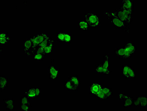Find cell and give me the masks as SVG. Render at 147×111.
<instances>
[{"instance_id": "4316f807", "label": "cell", "mask_w": 147, "mask_h": 111, "mask_svg": "<svg viewBox=\"0 0 147 111\" xmlns=\"http://www.w3.org/2000/svg\"><path fill=\"white\" fill-rule=\"evenodd\" d=\"M72 36L71 33L64 32V42L65 44H70L71 42Z\"/></svg>"}, {"instance_id": "e575fe53", "label": "cell", "mask_w": 147, "mask_h": 111, "mask_svg": "<svg viewBox=\"0 0 147 111\" xmlns=\"http://www.w3.org/2000/svg\"><path fill=\"white\" fill-rule=\"evenodd\" d=\"M34 89L37 98L39 97L42 95V89L38 86H34Z\"/></svg>"}, {"instance_id": "30bf717a", "label": "cell", "mask_w": 147, "mask_h": 111, "mask_svg": "<svg viewBox=\"0 0 147 111\" xmlns=\"http://www.w3.org/2000/svg\"><path fill=\"white\" fill-rule=\"evenodd\" d=\"M24 95L27 97L31 101H34L37 99L34 86H31L27 89L24 93Z\"/></svg>"}, {"instance_id": "83f0119b", "label": "cell", "mask_w": 147, "mask_h": 111, "mask_svg": "<svg viewBox=\"0 0 147 111\" xmlns=\"http://www.w3.org/2000/svg\"><path fill=\"white\" fill-rule=\"evenodd\" d=\"M20 104L28 105L32 106V105L31 103V100L27 97L24 96L20 98Z\"/></svg>"}, {"instance_id": "4dcf8cb0", "label": "cell", "mask_w": 147, "mask_h": 111, "mask_svg": "<svg viewBox=\"0 0 147 111\" xmlns=\"http://www.w3.org/2000/svg\"><path fill=\"white\" fill-rule=\"evenodd\" d=\"M53 39L51 38V37H50V36L49 35L48 37L46 39H45L44 40L43 42L40 44L39 46L45 48L51 42Z\"/></svg>"}, {"instance_id": "6da1fadb", "label": "cell", "mask_w": 147, "mask_h": 111, "mask_svg": "<svg viewBox=\"0 0 147 111\" xmlns=\"http://www.w3.org/2000/svg\"><path fill=\"white\" fill-rule=\"evenodd\" d=\"M104 15L107 16V20L115 28L118 29L125 30L128 34L130 33V28L127 26V24L115 16L113 12H105Z\"/></svg>"}, {"instance_id": "4fadbf2b", "label": "cell", "mask_w": 147, "mask_h": 111, "mask_svg": "<svg viewBox=\"0 0 147 111\" xmlns=\"http://www.w3.org/2000/svg\"><path fill=\"white\" fill-rule=\"evenodd\" d=\"M119 9L123 12L125 16L126 17L128 22V24H131L132 22L133 19V13L134 10L126 9L120 7Z\"/></svg>"}, {"instance_id": "f1b7e54d", "label": "cell", "mask_w": 147, "mask_h": 111, "mask_svg": "<svg viewBox=\"0 0 147 111\" xmlns=\"http://www.w3.org/2000/svg\"><path fill=\"white\" fill-rule=\"evenodd\" d=\"M141 104V95H136L135 97L133 98V106L134 107H140Z\"/></svg>"}, {"instance_id": "836d02e7", "label": "cell", "mask_w": 147, "mask_h": 111, "mask_svg": "<svg viewBox=\"0 0 147 111\" xmlns=\"http://www.w3.org/2000/svg\"><path fill=\"white\" fill-rule=\"evenodd\" d=\"M129 95L123 92H119L118 94V100L123 101L129 96Z\"/></svg>"}, {"instance_id": "f546056e", "label": "cell", "mask_w": 147, "mask_h": 111, "mask_svg": "<svg viewBox=\"0 0 147 111\" xmlns=\"http://www.w3.org/2000/svg\"><path fill=\"white\" fill-rule=\"evenodd\" d=\"M64 32L63 31H60L57 32L56 39L58 42H64Z\"/></svg>"}, {"instance_id": "3957f363", "label": "cell", "mask_w": 147, "mask_h": 111, "mask_svg": "<svg viewBox=\"0 0 147 111\" xmlns=\"http://www.w3.org/2000/svg\"><path fill=\"white\" fill-rule=\"evenodd\" d=\"M48 36L49 35H48L47 33L42 32L36 33L34 35L29 37L31 40L33 45L32 50V56L34 55L37 48L43 42L45 39L48 37Z\"/></svg>"}, {"instance_id": "8fae6325", "label": "cell", "mask_w": 147, "mask_h": 111, "mask_svg": "<svg viewBox=\"0 0 147 111\" xmlns=\"http://www.w3.org/2000/svg\"><path fill=\"white\" fill-rule=\"evenodd\" d=\"M68 79L70 80L75 87L78 89L80 88L81 86V81L80 77L76 74H72L68 77Z\"/></svg>"}, {"instance_id": "d6a6232c", "label": "cell", "mask_w": 147, "mask_h": 111, "mask_svg": "<svg viewBox=\"0 0 147 111\" xmlns=\"http://www.w3.org/2000/svg\"><path fill=\"white\" fill-rule=\"evenodd\" d=\"M147 96L145 95H141V104L140 107L146 108L147 107Z\"/></svg>"}, {"instance_id": "e0dca14e", "label": "cell", "mask_w": 147, "mask_h": 111, "mask_svg": "<svg viewBox=\"0 0 147 111\" xmlns=\"http://www.w3.org/2000/svg\"><path fill=\"white\" fill-rule=\"evenodd\" d=\"M64 89L70 92H77L78 89L76 88L68 79L66 80L64 85Z\"/></svg>"}, {"instance_id": "1f68e13d", "label": "cell", "mask_w": 147, "mask_h": 111, "mask_svg": "<svg viewBox=\"0 0 147 111\" xmlns=\"http://www.w3.org/2000/svg\"><path fill=\"white\" fill-rule=\"evenodd\" d=\"M95 96L98 100L100 101L105 100V94L103 92L102 89L96 95H95Z\"/></svg>"}, {"instance_id": "ffe728a7", "label": "cell", "mask_w": 147, "mask_h": 111, "mask_svg": "<svg viewBox=\"0 0 147 111\" xmlns=\"http://www.w3.org/2000/svg\"><path fill=\"white\" fill-rule=\"evenodd\" d=\"M123 101L124 108H130L133 106V98L129 95Z\"/></svg>"}, {"instance_id": "5b68a950", "label": "cell", "mask_w": 147, "mask_h": 111, "mask_svg": "<svg viewBox=\"0 0 147 111\" xmlns=\"http://www.w3.org/2000/svg\"><path fill=\"white\" fill-rule=\"evenodd\" d=\"M24 53L26 56H32V43L30 38L24 39Z\"/></svg>"}, {"instance_id": "7402d4cb", "label": "cell", "mask_w": 147, "mask_h": 111, "mask_svg": "<svg viewBox=\"0 0 147 111\" xmlns=\"http://www.w3.org/2000/svg\"><path fill=\"white\" fill-rule=\"evenodd\" d=\"M125 52V51L123 47H119L115 50L114 53L116 56L118 57L119 59H124Z\"/></svg>"}, {"instance_id": "8992f818", "label": "cell", "mask_w": 147, "mask_h": 111, "mask_svg": "<svg viewBox=\"0 0 147 111\" xmlns=\"http://www.w3.org/2000/svg\"><path fill=\"white\" fill-rule=\"evenodd\" d=\"M6 110L8 111H15V99L14 97H8L3 100Z\"/></svg>"}, {"instance_id": "44dd1931", "label": "cell", "mask_w": 147, "mask_h": 111, "mask_svg": "<svg viewBox=\"0 0 147 111\" xmlns=\"http://www.w3.org/2000/svg\"><path fill=\"white\" fill-rule=\"evenodd\" d=\"M136 79V73L133 67L129 65L127 79L129 80H135Z\"/></svg>"}, {"instance_id": "ac0fdd59", "label": "cell", "mask_w": 147, "mask_h": 111, "mask_svg": "<svg viewBox=\"0 0 147 111\" xmlns=\"http://www.w3.org/2000/svg\"><path fill=\"white\" fill-rule=\"evenodd\" d=\"M115 15V16H117L119 19H120L121 20L124 22L127 25L128 24V22L126 17L125 16L124 14H123V12H122L120 9H118V10H117L113 12Z\"/></svg>"}, {"instance_id": "ba28073f", "label": "cell", "mask_w": 147, "mask_h": 111, "mask_svg": "<svg viewBox=\"0 0 147 111\" xmlns=\"http://www.w3.org/2000/svg\"><path fill=\"white\" fill-rule=\"evenodd\" d=\"M9 79L8 77L5 76H0V90L1 92L5 91L9 86Z\"/></svg>"}, {"instance_id": "d590c367", "label": "cell", "mask_w": 147, "mask_h": 111, "mask_svg": "<svg viewBox=\"0 0 147 111\" xmlns=\"http://www.w3.org/2000/svg\"><path fill=\"white\" fill-rule=\"evenodd\" d=\"M31 107L30 106L20 104V110L23 111H29L30 110Z\"/></svg>"}, {"instance_id": "d6986e66", "label": "cell", "mask_w": 147, "mask_h": 111, "mask_svg": "<svg viewBox=\"0 0 147 111\" xmlns=\"http://www.w3.org/2000/svg\"><path fill=\"white\" fill-rule=\"evenodd\" d=\"M55 41L53 39L51 42L47 46L44 48L45 54V55L52 54L53 52Z\"/></svg>"}, {"instance_id": "2e32d148", "label": "cell", "mask_w": 147, "mask_h": 111, "mask_svg": "<svg viewBox=\"0 0 147 111\" xmlns=\"http://www.w3.org/2000/svg\"><path fill=\"white\" fill-rule=\"evenodd\" d=\"M109 60H110V56L109 54H104L103 56V62L102 63L104 69L108 71L111 72Z\"/></svg>"}, {"instance_id": "7c38bea8", "label": "cell", "mask_w": 147, "mask_h": 111, "mask_svg": "<svg viewBox=\"0 0 147 111\" xmlns=\"http://www.w3.org/2000/svg\"><path fill=\"white\" fill-rule=\"evenodd\" d=\"M95 74H102L109 75L110 74V72L104 69L102 63H100L98 64L95 66Z\"/></svg>"}, {"instance_id": "cb8c5ba5", "label": "cell", "mask_w": 147, "mask_h": 111, "mask_svg": "<svg viewBox=\"0 0 147 111\" xmlns=\"http://www.w3.org/2000/svg\"><path fill=\"white\" fill-rule=\"evenodd\" d=\"M11 41H12V37L9 35L5 37H0V43L1 45L9 44Z\"/></svg>"}, {"instance_id": "9a60e30c", "label": "cell", "mask_w": 147, "mask_h": 111, "mask_svg": "<svg viewBox=\"0 0 147 111\" xmlns=\"http://www.w3.org/2000/svg\"><path fill=\"white\" fill-rule=\"evenodd\" d=\"M102 90L105 94V100H108L113 97V92L111 88L103 85Z\"/></svg>"}, {"instance_id": "d4e9b609", "label": "cell", "mask_w": 147, "mask_h": 111, "mask_svg": "<svg viewBox=\"0 0 147 111\" xmlns=\"http://www.w3.org/2000/svg\"><path fill=\"white\" fill-rule=\"evenodd\" d=\"M45 56L44 54H34L33 55V58L36 62H40L44 59Z\"/></svg>"}, {"instance_id": "9c48e42d", "label": "cell", "mask_w": 147, "mask_h": 111, "mask_svg": "<svg viewBox=\"0 0 147 111\" xmlns=\"http://www.w3.org/2000/svg\"><path fill=\"white\" fill-rule=\"evenodd\" d=\"M125 50L127 52L133 55L136 53L137 48L136 45L132 42H128L125 44L123 47Z\"/></svg>"}, {"instance_id": "277c9868", "label": "cell", "mask_w": 147, "mask_h": 111, "mask_svg": "<svg viewBox=\"0 0 147 111\" xmlns=\"http://www.w3.org/2000/svg\"><path fill=\"white\" fill-rule=\"evenodd\" d=\"M47 73L50 79L53 81L57 79L60 75V69L56 65L51 64L47 69Z\"/></svg>"}, {"instance_id": "52a82bcc", "label": "cell", "mask_w": 147, "mask_h": 111, "mask_svg": "<svg viewBox=\"0 0 147 111\" xmlns=\"http://www.w3.org/2000/svg\"><path fill=\"white\" fill-rule=\"evenodd\" d=\"M103 85L99 83H93L89 87V93L90 95L95 96L102 89Z\"/></svg>"}, {"instance_id": "7a4b0ae2", "label": "cell", "mask_w": 147, "mask_h": 111, "mask_svg": "<svg viewBox=\"0 0 147 111\" xmlns=\"http://www.w3.org/2000/svg\"><path fill=\"white\" fill-rule=\"evenodd\" d=\"M83 17L90 28H96L100 26L101 21L100 15L94 12H87L84 14Z\"/></svg>"}, {"instance_id": "603a6c76", "label": "cell", "mask_w": 147, "mask_h": 111, "mask_svg": "<svg viewBox=\"0 0 147 111\" xmlns=\"http://www.w3.org/2000/svg\"><path fill=\"white\" fill-rule=\"evenodd\" d=\"M77 26L80 29L87 30L89 28L88 24L85 20H80L77 22Z\"/></svg>"}, {"instance_id": "5bb4252c", "label": "cell", "mask_w": 147, "mask_h": 111, "mask_svg": "<svg viewBox=\"0 0 147 111\" xmlns=\"http://www.w3.org/2000/svg\"><path fill=\"white\" fill-rule=\"evenodd\" d=\"M121 8L134 10V2L132 0H123L121 2Z\"/></svg>"}, {"instance_id": "8d00e7d4", "label": "cell", "mask_w": 147, "mask_h": 111, "mask_svg": "<svg viewBox=\"0 0 147 111\" xmlns=\"http://www.w3.org/2000/svg\"><path fill=\"white\" fill-rule=\"evenodd\" d=\"M34 54H45L44 48L41 47L40 46H38Z\"/></svg>"}, {"instance_id": "484cf974", "label": "cell", "mask_w": 147, "mask_h": 111, "mask_svg": "<svg viewBox=\"0 0 147 111\" xmlns=\"http://www.w3.org/2000/svg\"><path fill=\"white\" fill-rule=\"evenodd\" d=\"M129 68V65H123L121 69V75L122 76L127 79V74Z\"/></svg>"}]
</instances>
